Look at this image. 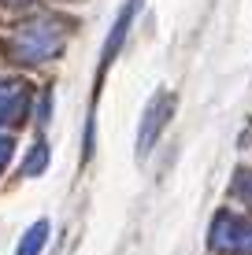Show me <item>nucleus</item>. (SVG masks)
Listing matches in <instances>:
<instances>
[{
    "instance_id": "f257e3e1",
    "label": "nucleus",
    "mask_w": 252,
    "mask_h": 255,
    "mask_svg": "<svg viewBox=\"0 0 252 255\" xmlns=\"http://www.w3.org/2000/svg\"><path fill=\"white\" fill-rule=\"evenodd\" d=\"M67 22L56 19V15H33L15 26L11 41H7V56L22 67H37V63H48L56 59L67 45Z\"/></svg>"
},
{
    "instance_id": "f03ea898",
    "label": "nucleus",
    "mask_w": 252,
    "mask_h": 255,
    "mask_svg": "<svg viewBox=\"0 0 252 255\" xmlns=\"http://www.w3.org/2000/svg\"><path fill=\"white\" fill-rule=\"evenodd\" d=\"M171 115H175V93L160 89L141 111V126H137V159H145V155L156 148V140H160V133L167 129Z\"/></svg>"
},
{
    "instance_id": "7ed1b4c3",
    "label": "nucleus",
    "mask_w": 252,
    "mask_h": 255,
    "mask_svg": "<svg viewBox=\"0 0 252 255\" xmlns=\"http://www.w3.org/2000/svg\"><path fill=\"white\" fill-rule=\"evenodd\" d=\"M30 115V85L0 74V126H19Z\"/></svg>"
},
{
    "instance_id": "20e7f679",
    "label": "nucleus",
    "mask_w": 252,
    "mask_h": 255,
    "mask_svg": "<svg viewBox=\"0 0 252 255\" xmlns=\"http://www.w3.org/2000/svg\"><path fill=\"white\" fill-rule=\"evenodd\" d=\"M137 7H141V0H126V4L119 7L115 26H111L108 41H104V52H100V67H111V59L119 56V48H123V41H126V33H130V22H134Z\"/></svg>"
},
{
    "instance_id": "39448f33",
    "label": "nucleus",
    "mask_w": 252,
    "mask_h": 255,
    "mask_svg": "<svg viewBox=\"0 0 252 255\" xmlns=\"http://www.w3.org/2000/svg\"><path fill=\"white\" fill-rule=\"evenodd\" d=\"M241 222H245L241 215L219 211V215H215V222H212V230H208V248H212V252H234L238 233H241Z\"/></svg>"
},
{
    "instance_id": "423d86ee",
    "label": "nucleus",
    "mask_w": 252,
    "mask_h": 255,
    "mask_svg": "<svg viewBox=\"0 0 252 255\" xmlns=\"http://www.w3.org/2000/svg\"><path fill=\"white\" fill-rule=\"evenodd\" d=\"M48 233H52L48 218H37V222L22 233V241H19V248H15V255H41V252H45V244H48Z\"/></svg>"
},
{
    "instance_id": "0eeeda50",
    "label": "nucleus",
    "mask_w": 252,
    "mask_h": 255,
    "mask_svg": "<svg viewBox=\"0 0 252 255\" xmlns=\"http://www.w3.org/2000/svg\"><path fill=\"white\" fill-rule=\"evenodd\" d=\"M48 159H52V152H48V140H33L30 144V152H26V159H22V166H19V174L22 178H41V174L48 170Z\"/></svg>"
},
{
    "instance_id": "6e6552de",
    "label": "nucleus",
    "mask_w": 252,
    "mask_h": 255,
    "mask_svg": "<svg viewBox=\"0 0 252 255\" xmlns=\"http://www.w3.org/2000/svg\"><path fill=\"white\" fill-rule=\"evenodd\" d=\"M230 192H234L238 200H245V204H252V174H249V170H238V178H234Z\"/></svg>"
},
{
    "instance_id": "1a4fd4ad",
    "label": "nucleus",
    "mask_w": 252,
    "mask_h": 255,
    "mask_svg": "<svg viewBox=\"0 0 252 255\" xmlns=\"http://www.w3.org/2000/svg\"><path fill=\"white\" fill-rule=\"evenodd\" d=\"M234 255H252V222H249V218L241 222V233H238V244H234Z\"/></svg>"
},
{
    "instance_id": "9d476101",
    "label": "nucleus",
    "mask_w": 252,
    "mask_h": 255,
    "mask_svg": "<svg viewBox=\"0 0 252 255\" xmlns=\"http://www.w3.org/2000/svg\"><path fill=\"white\" fill-rule=\"evenodd\" d=\"M37 126H48V119H52V89H45L41 93V100H37Z\"/></svg>"
},
{
    "instance_id": "9b49d317",
    "label": "nucleus",
    "mask_w": 252,
    "mask_h": 255,
    "mask_svg": "<svg viewBox=\"0 0 252 255\" xmlns=\"http://www.w3.org/2000/svg\"><path fill=\"white\" fill-rule=\"evenodd\" d=\"M11 155H15V140L7 133H0V174H4L7 163H11Z\"/></svg>"
}]
</instances>
